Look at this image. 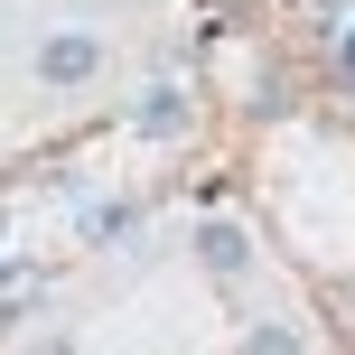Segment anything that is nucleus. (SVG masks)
Listing matches in <instances>:
<instances>
[{"label":"nucleus","mask_w":355,"mask_h":355,"mask_svg":"<svg viewBox=\"0 0 355 355\" xmlns=\"http://www.w3.org/2000/svg\"><path fill=\"white\" fill-rule=\"evenodd\" d=\"M196 262H206L215 281H234V271L252 262V243H243V225H206V234H196Z\"/></svg>","instance_id":"nucleus-3"},{"label":"nucleus","mask_w":355,"mask_h":355,"mask_svg":"<svg viewBox=\"0 0 355 355\" xmlns=\"http://www.w3.org/2000/svg\"><path fill=\"white\" fill-rule=\"evenodd\" d=\"M131 131H141V141H178V131H187V94H178V85H150L141 112H131Z\"/></svg>","instance_id":"nucleus-2"},{"label":"nucleus","mask_w":355,"mask_h":355,"mask_svg":"<svg viewBox=\"0 0 355 355\" xmlns=\"http://www.w3.org/2000/svg\"><path fill=\"white\" fill-rule=\"evenodd\" d=\"M94 75H103V37L94 28H47L37 37V85L47 94H85Z\"/></svg>","instance_id":"nucleus-1"}]
</instances>
